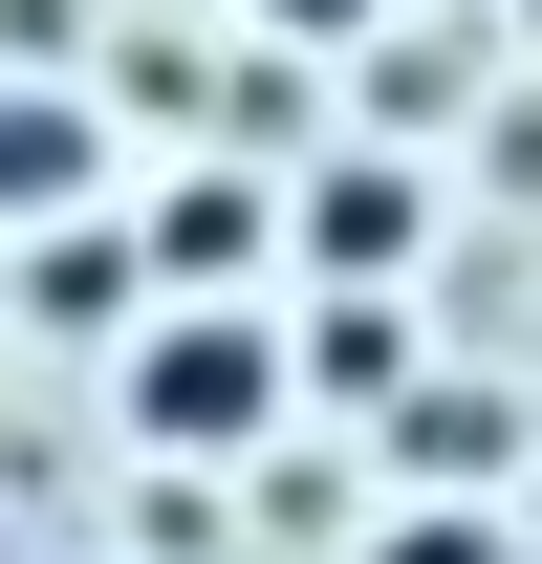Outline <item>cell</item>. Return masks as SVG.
<instances>
[{
  "label": "cell",
  "mask_w": 542,
  "mask_h": 564,
  "mask_svg": "<svg viewBox=\"0 0 542 564\" xmlns=\"http://www.w3.org/2000/svg\"><path fill=\"white\" fill-rule=\"evenodd\" d=\"M282 22H304V44H347V22H369V0H282Z\"/></svg>",
  "instance_id": "4"
},
{
  "label": "cell",
  "mask_w": 542,
  "mask_h": 564,
  "mask_svg": "<svg viewBox=\"0 0 542 564\" xmlns=\"http://www.w3.org/2000/svg\"><path fill=\"white\" fill-rule=\"evenodd\" d=\"M261 413H282V326H261V304L196 282L174 326H131V434H152V456H239Z\"/></svg>",
  "instance_id": "1"
},
{
  "label": "cell",
  "mask_w": 542,
  "mask_h": 564,
  "mask_svg": "<svg viewBox=\"0 0 542 564\" xmlns=\"http://www.w3.org/2000/svg\"><path fill=\"white\" fill-rule=\"evenodd\" d=\"M44 196H87V109L22 87V109H0V217H44Z\"/></svg>",
  "instance_id": "2"
},
{
  "label": "cell",
  "mask_w": 542,
  "mask_h": 564,
  "mask_svg": "<svg viewBox=\"0 0 542 564\" xmlns=\"http://www.w3.org/2000/svg\"><path fill=\"white\" fill-rule=\"evenodd\" d=\"M369 564H499V521H391Z\"/></svg>",
  "instance_id": "3"
}]
</instances>
